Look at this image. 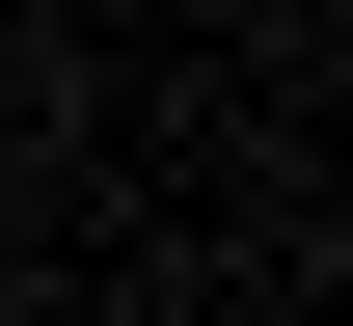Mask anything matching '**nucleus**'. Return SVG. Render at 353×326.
Instances as JSON below:
<instances>
[]
</instances>
